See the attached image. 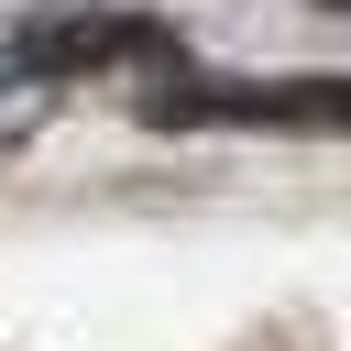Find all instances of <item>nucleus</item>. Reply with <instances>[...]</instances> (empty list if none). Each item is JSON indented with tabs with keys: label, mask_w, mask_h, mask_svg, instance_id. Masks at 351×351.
<instances>
[{
	"label": "nucleus",
	"mask_w": 351,
	"mask_h": 351,
	"mask_svg": "<svg viewBox=\"0 0 351 351\" xmlns=\"http://www.w3.org/2000/svg\"><path fill=\"white\" fill-rule=\"evenodd\" d=\"M165 121H351V88H197L165 99Z\"/></svg>",
	"instance_id": "f257e3e1"
},
{
	"label": "nucleus",
	"mask_w": 351,
	"mask_h": 351,
	"mask_svg": "<svg viewBox=\"0 0 351 351\" xmlns=\"http://www.w3.org/2000/svg\"><path fill=\"white\" fill-rule=\"evenodd\" d=\"M22 55H33V66H77V55H154V22H66V33H33Z\"/></svg>",
	"instance_id": "f03ea898"
}]
</instances>
